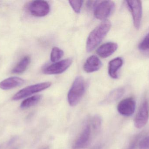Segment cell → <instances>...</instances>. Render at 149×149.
Masks as SVG:
<instances>
[{
	"instance_id": "cell-13",
	"label": "cell",
	"mask_w": 149,
	"mask_h": 149,
	"mask_svg": "<svg viewBox=\"0 0 149 149\" xmlns=\"http://www.w3.org/2000/svg\"><path fill=\"white\" fill-rule=\"evenodd\" d=\"M24 82L22 78L18 77H13L8 78L0 82V88L7 90L21 86Z\"/></svg>"
},
{
	"instance_id": "cell-3",
	"label": "cell",
	"mask_w": 149,
	"mask_h": 149,
	"mask_svg": "<svg viewBox=\"0 0 149 149\" xmlns=\"http://www.w3.org/2000/svg\"><path fill=\"white\" fill-rule=\"evenodd\" d=\"M51 85L50 82H43L29 86L17 92L12 98L14 101H17L39 92L49 88Z\"/></svg>"
},
{
	"instance_id": "cell-23",
	"label": "cell",
	"mask_w": 149,
	"mask_h": 149,
	"mask_svg": "<svg viewBox=\"0 0 149 149\" xmlns=\"http://www.w3.org/2000/svg\"><path fill=\"white\" fill-rule=\"evenodd\" d=\"M41 149H49V146H47L43 147V148H42Z\"/></svg>"
},
{
	"instance_id": "cell-1",
	"label": "cell",
	"mask_w": 149,
	"mask_h": 149,
	"mask_svg": "<svg viewBox=\"0 0 149 149\" xmlns=\"http://www.w3.org/2000/svg\"><path fill=\"white\" fill-rule=\"evenodd\" d=\"M111 27V22L105 20L90 32L88 37L86 46L88 52L92 51L100 44L110 30Z\"/></svg>"
},
{
	"instance_id": "cell-10",
	"label": "cell",
	"mask_w": 149,
	"mask_h": 149,
	"mask_svg": "<svg viewBox=\"0 0 149 149\" xmlns=\"http://www.w3.org/2000/svg\"><path fill=\"white\" fill-rule=\"evenodd\" d=\"M136 108V102L132 97L122 100L117 106V111L119 113L125 116H130L133 115Z\"/></svg>"
},
{
	"instance_id": "cell-2",
	"label": "cell",
	"mask_w": 149,
	"mask_h": 149,
	"mask_svg": "<svg viewBox=\"0 0 149 149\" xmlns=\"http://www.w3.org/2000/svg\"><path fill=\"white\" fill-rule=\"evenodd\" d=\"M86 85L83 77H76L68 94V102L71 106H75L79 104L84 95Z\"/></svg>"
},
{
	"instance_id": "cell-6",
	"label": "cell",
	"mask_w": 149,
	"mask_h": 149,
	"mask_svg": "<svg viewBox=\"0 0 149 149\" xmlns=\"http://www.w3.org/2000/svg\"><path fill=\"white\" fill-rule=\"evenodd\" d=\"M149 117V104L147 99L143 101L134 119L135 127L141 129L145 127Z\"/></svg>"
},
{
	"instance_id": "cell-21",
	"label": "cell",
	"mask_w": 149,
	"mask_h": 149,
	"mask_svg": "<svg viewBox=\"0 0 149 149\" xmlns=\"http://www.w3.org/2000/svg\"><path fill=\"white\" fill-rule=\"evenodd\" d=\"M138 48L142 50H149V33L143 38L138 45Z\"/></svg>"
},
{
	"instance_id": "cell-5",
	"label": "cell",
	"mask_w": 149,
	"mask_h": 149,
	"mask_svg": "<svg viewBox=\"0 0 149 149\" xmlns=\"http://www.w3.org/2000/svg\"><path fill=\"white\" fill-rule=\"evenodd\" d=\"M127 6L131 12L135 28L139 29L142 17V3L138 0L126 1Z\"/></svg>"
},
{
	"instance_id": "cell-4",
	"label": "cell",
	"mask_w": 149,
	"mask_h": 149,
	"mask_svg": "<svg viewBox=\"0 0 149 149\" xmlns=\"http://www.w3.org/2000/svg\"><path fill=\"white\" fill-rule=\"evenodd\" d=\"M115 7L114 2L111 1H99L94 8L95 17L100 20H106L112 14Z\"/></svg>"
},
{
	"instance_id": "cell-19",
	"label": "cell",
	"mask_w": 149,
	"mask_h": 149,
	"mask_svg": "<svg viewBox=\"0 0 149 149\" xmlns=\"http://www.w3.org/2000/svg\"><path fill=\"white\" fill-rule=\"evenodd\" d=\"M101 119L98 115L93 117L91 120V127L95 131H98L101 127Z\"/></svg>"
},
{
	"instance_id": "cell-15",
	"label": "cell",
	"mask_w": 149,
	"mask_h": 149,
	"mask_svg": "<svg viewBox=\"0 0 149 149\" xmlns=\"http://www.w3.org/2000/svg\"><path fill=\"white\" fill-rule=\"evenodd\" d=\"M123 88H118L114 89L107 96L102 102V104H110L118 100L121 98L124 93Z\"/></svg>"
},
{
	"instance_id": "cell-8",
	"label": "cell",
	"mask_w": 149,
	"mask_h": 149,
	"mask_svg": "<svg viewBox=\"0 0 149 149\" xmlns=\"http://www.w3.org/2000/svg\"><path fill=\"white\" fill-rule=\"evenodd\" d=\"M92 129L90 124H87L78 138L74 142L73 149H82L86 148L91 141Z\"/></svg>"
},
{
	"instance_id": "cell-9",
	"label": "cell",
	"mask_w": 149,
	"mask_h": 149,
	"mask_svg": "<svg viewBox=\"0 0 149 149\" xmlns=\"http://www.w3.org/2000/svg\"><path fill=\"white\" fill-rule=\"evenodd\" d=\"M72 59L68 58L58 61L45 68L43 73L46 74H57L65 71L72 64Z\"/></svg>"
},
{
	"instance_id": "cell-11",
	"label": "cell",
	"mask_w": 149,
	"mask_h": 149,
	"mask_svg": "<svg viewBox=\"0 0 149 149\" xmlns=\"http://www.w3.org/2000/svg\"><path fill=\"white\" fill-rule=\"evenodd\" d=\"M102 66V63L100 59L95 55H92L86 60L84 65V71L90 73L98 71Z\"/></svg>"
},
{
	"instance_id": "cell-7",
	"label": "cell",
	"mask_w": 149,
	"mask_h": 149,
	"mask_svg": "<svg viewBox=\"0 0 149 149\" xmlns=\"http://www.w3.org/2000/svg\"><path fill=\"white\" fill-rule=\"evenodd\" d=\"M31 15L36 17H44L49 14L50 6L46 1H35L31 2L28 7Z\"/></svg>"
},
{
	"instance_id": "cell-16",
	"label": "cell",
	"mask_w": 149,
	"mask_h": 149,
	"mask_svg": "<svg viewBox=\"0 0 149 149\" xmlns=\"http://www.w3.org/2000/svg\"><path fill=\"white\" fill-rule=\"evenodd\" d=\"M30 62V57L28 56H25L22 59L20 62L12 69L11 72L16 74L23 73L26 71Z\"/></svg>"
},
{
	"instance_id": "cell-20",
	"label": "cell",
	"mask_w": 149,
	"mask_h": 149,
	"mask_svg": "<svg viewBox=\"0 0 149 149\" xmlns=\"http://www.w3.org/2000/svg\"><path fill=\"white\" fill-rule=\"evenodd\" d=\"M69 2L74 12L76 13H79L80 12L83 1H70Z\"/></svg>"
},
{
	"instance_id": "cell-18",
	"label": "cell",
	"mask_w": 149,
	"mask_h": 149,
	"mask_svg": "<svg viewBox=\"0 0 149 149\" xmlns=\"http://www.w3.org/2000/svg\"><path fill=\"white\" fill-rule=\"evenodd\" d=\"M64 52L63 50L58 47H54L51 53V60L52 62L58 61L60 59L62 58Z\"/></svg>"
},
{
	"instance_id": "cell-12",
	"label": "cell",
	"mask_w": 149,
	"mask_h": 149,
	"mask_svg": "<svg viewBox=\"0 0 149 149\" xmlns=\"http://www.w3.org/2000/svg\"><path fill=\"white\" fill-rule=\"evenodd\" d=\"M117 43L109 42L100 46L96 50V52L101 57L105 58L112 55L117 50Z\"/></svg>"
},
{
	"instance_id": "cell-17",
	"label": "cell",
	"mask_w": 149,
	"mask_h": 149,
	"mask_svg": "<svg viewBox=\"0 0 149 149\" xmlns=\"http://www.w3.org/2000/svg\"><path fill=\"white\" fill-rule=\"evenodd\" d=\"M42 96L40 95H36L27 98L21 103L22 108H27L36 105L41 100Z\"/></svg>"
},
{
	"instance_id": "cell-22",
	"label": "cell",
	"mask_w": 149,
	"mask_h": 149,
	"mask_svg": "<svg viewBox=\"0 0 149 149\" xmlns=\"http://www.w3.org/2000/svg\"><path fill=\"white\" fill-rule=\"evenodd\" d=\"M139 149H149V136L143 138L139 144Z\"/></svg>"
},
{
	"instance_id": "cell-14",
	"label": "cell",
	"mask_w": 149,
	"mask_h": 149,
	"mask_svg": "<svg viewBox=\"0 0 149 149\" xmlns=\"http://www.w3.org/2000/svg\"><path fill=\"white\" fill-rule=\"evenodd\" d=\"M123 59L121 57H117L109 62L108 72L110 77L113 79L118 78V72L123 64Z\"/></svg>"
}]
</instances>
